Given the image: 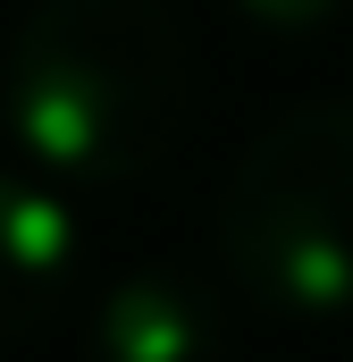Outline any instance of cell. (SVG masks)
<instances>
[{
	"label": "cell",
	"instance_id": "6da1fadb",
	"mask_svg": "<svg viewBox=\"0 0 353 362\" xmlns=\"http://www.w3.org/2000/svg\"><path fill=\"white\" fill-rule=\"evenodd\" d=\"M193 110V51L160 0H34L0 59V127L51 185L152 177Z\"/></svg>",
	"mask_w": 353,
	"mask_h": 362
},
{
	"label": "cell",
	"instance_id": "7a4b0ae2",
	"mask_svg": "<svg viewBox=\"0 0 353 362\" xmlns=\"http://www.w3.org/2000/svg\"><path fill=\"white\" fill-rule=\"evenodd\" d=\"M219 262L261 312H353V101H303L236 152L219 185Z\"/></svg>",
	"mask_w": 353,
	"mask_h": 362
},
{
	"label": "cell",
	"instance_id": "3957f363",
	"mask_svg": "<svg viewBox=\"0 0 353 362\" xmlns=\"http://www.w3.org/2000/svg\"><path fill=\"white\" fill-rule=\"evenodd\" d=\"M219 346H227L219 295L169 262L109 278L85 312V362H219Z\"/></svg>",
	"mask_w": 353,
	"mask_h": 362
},
{
	"label": "cell",
	"instance_id": "277c9868",
	"mask_svg": "<svg viewBox=\"0 0 353 362\" xmlns=\"http://www.w3.org/2000/svg\"><path fill=\"white\" fill-rule=\"evenodd\" d=\"M68 286H76V211L42 169L8 160L0 169V346L51 329Z\"/></svg>",
	"mask_w": 353,
	"mask_h": 362
},
{
	"label": "cell",
	"instance_id": "5b68a950",
	"mask_svg": "<svg viewBox=\"0 0 353 362\" xmlns=\"http://www.w3.org/2000/svg\"><path fill=\"white\" fill-rule=\"evenodd\" d=\"M345 8H353V0H227V17H236V25H253V34H269V42L328 34Z\"/></svg>",
	"mask_w": 353,
	"mask_h": 362
}]
</instances>
